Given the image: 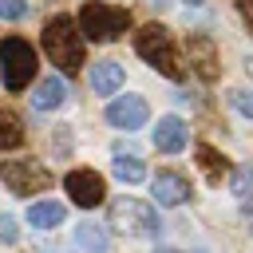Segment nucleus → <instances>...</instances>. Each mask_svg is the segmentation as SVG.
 I'll list each match as a JSON object with an SVG mask.
<instances>
[{
  "instance_id": "nucleus-1",
  "label": "nucleus",
  "mask_w": 253,
  "mask_h": 253,
  "mask_svg": "<svg viewBox=\"0 0 253 253\" xmlns=\"http://www.w3.org/2000/svg\"><path fill=\"white\" fill-rule=\"evenodd\" d=\"M43 55L59 67V75H75L83 67V32H79V20H71L67 12L51 16L43 24Z\"/></svg>"
},
{
  "instance_id": "nucleus-2",
  "label": "nucleus",
  "mask_w": 253,
  "mask_h": 253,
  "mask_svg": "<svg viewBox=\"0 0 253 253\" xmlns=\"http://www.w3.org/2000/svg\"><path fill=\"white\" fill-rule=\"evenodd\" d=\"M134 51H138L154 71H162L166 79H174V83L186 79V67H182V59H178V51H174V40H170V32H166L162 24H142V28L134 32Z\"/></svg>"
},
{
  "instance_id": "nucleus-3",
  "label": "nucleus",
  "mask_w": 253,
  "mask_h": 253,
  "mask_svg": "<svg viewBox=\"0 0 253 253\" xmlns=\"http://www.w3.org/2000/svg\"><path fill=\"white\" fill-rule=\"evenodd\" d=\"M130 28V12L123 4H107V0H87L79 8V32L95 43H111Z\"/></svg>"
},
{
  "instance_id": "nucleus-4",
  "label": "nucleus",
  "mask_w": 253,
  "mask_h": 253,
  "mask_svg": "<svg viewBox=\"0 0 253 253\" xmlns=\"http://www.w3.org/2000/svg\"><path fill=\"white\" fill-rule=\"evenodd\" d=\"M40 59H36V47L20 36H8L0 40V75H4V87L8 91H24L36 75Z\"/></svg>"
},
{
  "instance_id": "nucleus-5",
  "label": "nucleus",
  "mask_w": 253,
  "mask_h": 253,
  "mask_svg": "<svg viewBox=\"0 0 253 253\" xmlns=\"http://www.w3.org/2000/svg\"><path fill=\"white\" fill-rule=\"evenodd\" d=\"M111 221H115V229H123L130 237H154L162 229L154 206L150 202H138V198H115L111 202Z\"/></svg>"
},
{
  "instance_id": "nucleus-6",
  "label": "nucleus",
  "mask_w": 253,
  "mask_h": 253,
  "mask_svg": "<svg viewBox=\"0 0 253 253\" xmlns=\"http://www.w3.org/2000/svg\"><path fill=\"white\" fill-rule=\"evenodd\" d=\"M0 182H4L12 194L28 198V194L47 190V186H51V174H47V166L36 162V158H4V162H0Z\"/></svg>"
},
{
  "instance_id": "nucleus-7",
  "label": "nucleus",
  "mask_w": 253,
  "mask_h": 253,
  "mask_svg": "<svg viewBox=\"0 0 253 253\" xmlns=\"http://www.w3.org/2000/svg\"><path fill=\"white\" fill-rule=\"evenodd\" d=\"M186 59L194 67V75L202 83H213L221 75V59H217V43L206 36V32H190L186 36Z\"/></svg>"
},
{
  "instance_id": "nucleus-8",
  "label": "nucleus",
  "mask_w": 253,
  "mask_h": 253,
  "mask_svg": "<svg viewBox=\"0 0 253 253\" xmlns=\"http://www.w3.org/2000/svg\"><path fill=\"white\" fill-rule=\"evenodd\" d=\"M63 190H67V198H71L75 206H83V210H95V206L107 198V182H103L95 170H71V174L63 178Z\"/></svg>"
},
{
  "instance_id": "nucleus-9",
  "label": "nucleus",
  "mask_w": 253,
  "mask_h": 253,
  "mask_svg": "<svg viewBox=\"0 0 253 253\" xmlns=\"http://www.w3.org/2000/svg\"><path fill=\"white\" fill-rule=\"evenodd\" d=\"M146 119H150V107H146V99L142 95H119L111 107H107V123L115 126V130H138V126H146Z\"/></svg>"
},
{
  "instance_id": "nucleus-10",
  "label": "nucleus",
  "mask_w": 253,
  "mask_h": 253,
  "mask_svg": "<svg viewBox=\"0 0 253 253\" xmlns=\"http://www.w3.org/2000/svg\"><path fill=\"white\" fill-rule=\"evenodd\" d=\"M154 202L158 206H182V202H190V182L178 170H158L154 174Z\"/></svg>"
},
{
  "instance_id": "nucleus-11",
  "label": "nucleus",
  "mask_w": 253,
  "mask_h": 253,
  "mask_svg": "<svg viewBox=\"0 0 253 253\" xmlns=\"http://www.w3.org/2000/svg\"><path fill=\"white\" fill-rule=\"evenodd\" d=\"M186 138H190V130H186V123H182L178 115H162V119H158V126H154V150L178 154V150L186 146Z\"/></svg>"
},
{
  "instance_id": "nucleus-12",
  "label": "nucleus",
  "mask_w": 253,
  "mask_h": 253,
  "mask_svg": "<svg viewBox=\"0 0 253 253\" xmlns=\"http://www.w3.org/2000/svg\"><path fill=\"white\" fill-rule=\"evenodd\" d=\"M63 99H67V83H63V75L40 79L36 91H32V107H36V111H55V107H63Z\"/></svg>"
},
{
  "instance_id": "nucleus-13",
  "label": "nucleus",
  "mask_w": 253,
  "mask_h": 253,
  "mask_svg": "<svg viewBox=\"0 0 253 253\" xmlns=\"http://www.w3.org/2000/svg\"><path fill=\"white\" fill-rule=\"evenodd\" d=\"M123 79H126L123 63L103 59V63H95V71H91V91H95V95H115V91L123 87Z\"/></svg>"
},
{
  "instance_id": "nucleus-14",
  "label": "nucleus",
  "mask_w": 253,
  "mask_h": 253,
  "mask_svg": "<svg viewBox=\"0 0 253 253\" xmlns=\"http://www.w3.org/2000/svg\"><path fill=\"white\" fill-rule=\"evenodd\" d=\"M28 221H32V229H55V225L67 221V210L59 202H36L28 210Z\"/></svg>"
},
{
  "instance_id": "nucleus-15",
  "label": "nucleus",
  "mask_w": 253,
  "mask_h": 253,
  "mask_svg": "<svg viewBox=\"0 0 253 253\" xmlns=\"http://www.w3.org/2000/svg\"><path fill=\"white\" fill-rule=\"evenodd\" d=\"M198 162H202V170H206V178H210V182H221V178L229 174V162H225L210 142H198Z\"/></svg>"
},
{
  "instance_id": "nucleus-16",
  "label": "nucleus",
  "mask_w": 253,
  "mask_h": 253,
  "mask_svg": "<svg viewBox=\"0 0 253 253\" xmlns=\"http://www.w3.org/2000/svg\"><path fill=\"white\" fill-rule=\"evenodd\" d=\"M24 138H28V134H24V123H20V115H12V111H0V150H16Z\"/></svg>"
},
{
  "instance_id": "nucleus-17",
  "label": "nucleus",
  "mask_w": 253,
  "mask_h": 253,
  "mask_svg": "<svg viewBox=\"0 0 253 253\" xmlns=\"http://www.w3.org/2000/svg\"><path fill=\"white\" fill-rule=\"evenodd\" d=\"M75 237H79V245H83L87 253H107V249H111L107 229H103V225H95V221H83V225L75 229Z\"/></svg>"
},
{
  "instance_id": "nucleus-18",
  "label": "nucleus",
  "mask_w": 253,
  "mask_h": 253,
  "mask_svg": "<svg viewBox=\"0 0 253 253\" xmlns=\"http://www.w3.org/2000/svg\"><path fill=\"white\" fill-rule=\"evenodd\" d=\"M142 174H146V166H142L138 154H123V150L115 154V178L119 182H130L134 186V182H142Z\"/></svg>"
},
{
  "instance_id": "nucleus-19",
  "label": "nucleus",
  "mask_w": 253,
  "mask_h": 253,
  "mask_svg": "<svg viewBox=\"0 0 253 253\" xmlns=\"http://www.w3.org/2000/svg\"><path fill=\"white\" fill-rule=\"evenodd\" d=\"M28 16V0H0V20H24Z\"/></svg>"
},
{
  "instance_id": "nucleus-20",
  "label": "nucleus",
  "mask_w": 253,
  "mask_h": 253,
  "mask_svg": "<svg viewBox=\"0 0 253 253\" xmlns=\"http://www.w3.org/2000/svg\"><path fill=\"white\" fill-rule=\"evenodd\" d=\"M233 107H237L245 119H253V91H233Z\"/></svg>"
},
{
  "instance_id": "nucleus-21",
  "label": "nucleus",
  "mask_w": 253,
  "mask_h": 253,
  "mask_svg": "<svg viewBox=\"0 0 253 253\" xmlns=\"http://www.w3.org/2000/svg\"><path fill=\"white\" fill-rule=\"evenodd\" d=\"M237 12H241V20H245V28L253 36V0H237Z\"/></svg>"
},
{
  "instance_id": "nucleus-22",
  "label": "nucleus",
  "mask_w": 253,
  "mask_h": 253,
  "mask_svg": "<svg viewBox=\"0 0 253 253\" xmlns=\"http://www.w3.org/2000/svg\"><path fill=\"white\" fill-rule=\"evenodd\" d=\"M0 237H4V241H12V237H16V229H12V217H0Z\"/></svg>"
},
{
  "instance_id": "nucleus-23",
  "label": "nucleus",
  "mask_w": 253,
  "mask_h": 253,
  "mask_svg": "<svg viewBox=\"0 0 253 253\" xmlns=\"http://www.w3.org/2000/svg\"><path fill=\"white\" fill-rule=\"evenodd\" d=\"M150 4H154V8H166V4H170V0H150Z\"/></svg>"
},
{
  "instance_id": "nucleus-24",
  "label": "nucleus",
  "mask_w": 253,
  "mask_h": 253,
  "mask_svg": "<svg viewBox=\"0 0 253 253\" xmlns=\"http://www.w3.org/2000/svg\"><path fill=\"white\" fill-rule=\"evenodd\" d=\"M43 253H63V249H43Z\"/></svg>"
},
{
  "instance_id": "nucleus-25",
  "label": "nucleus",
  "mask_w": 253,
  "mask_h": 253,
  "mask_svg": "<svg viewBox=\"0 0 253 253\" xmlns=\"http://www.w3.org/2000/svg\"><path fill=\"white\" fill-rule=\"evenodd\" d=\"M186 4H206V0H186Z\"/></svg>"
},
{
  "instance_id": "nucleus-26",
  "label": "nucleus",
  "mask_w": 253,
  "mask_h": 253,
  "mask_svg": "<svg viewBox=\"0 0 253 253\" xmlns=\"http://www.w3.org/2000/svg\"><path fill=\"white\" fill-rule=\"evenodd\" d=\"M158 253H178V249H158Z\"/></svg>"
}]
</instances>
